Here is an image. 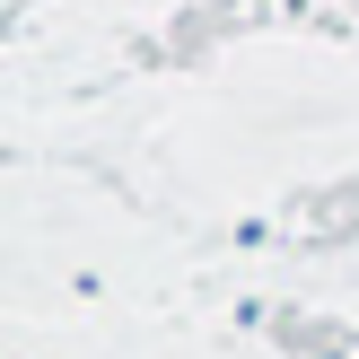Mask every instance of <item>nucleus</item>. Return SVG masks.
Masks as SVG:
<instances>
[]
</instances>
